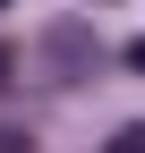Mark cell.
Returning <instances> with one entry per match:
<instances>
[{
	"mask_svg": "<svg viewBox=\"0 0 145 153\" xmlns=\"http://www.w3.org/2000/svg\"><path fill=\"white\" fill-rule=\"evenodd\" d=\"M102 68V43L85 17H51L43 34H34V76L43 85H85V76Z\"/></svg>",
	"mask_w": 145,
	"mask_h": 153,
	"instance_id": "1",
	"label": "cell"
},
{
	"mask_svg": "<svg viewBox=\"0 0 145 153\" xmlns=\"http://www.w3.org/2000/svg\"><path fill=\"white\" fill-rule=\"evenodd\" d=\"M9 68H17V51H0V102H9V85H17V76H9Z\"/></svg>",
	"mask_w": 145,
	"mask_h": 153,
	"instance_id": "5",
	"label": "cell"
},
{
	"mask_svg": "<svg viewBox=\"0 0 145 153\" xmlns=\"http://www.w3.org/2000/svg\"><path fill=\"white\" fill-rule=\"evenodd\" d=\"M0 153H34V136H26V128H9V119H0Z\"/></svg>",
	"mask_w": 145,
	"mask_h": 153,
	"instance_id": "3",
	"label": "cell"
},
{
	"mask_svg": "<svg viewBox=\"0 0 145 153\" xmlns=\"http://www.w3.org/2000/svg\"><path fill=\"white\" fill-rule=\"evenodd\" d=\"M120 68H137V76H145V34H128V43H120Z\"/></svg>",
	"mask_w": 145,
	"mask_h": 153,
	"instance_id": "4",
	"label": "cell"
},
{
	"mask_svg": "<svg viewBox=\"0 0 145 153\" xmlns=\"http://www.w3.org/2000/svg\"><path fill=\"white\" fill-rule=\"evenodd\" d=\"M0 9H9V0H0Z\"/></svg>",
	"mask_w": 145,
	"mask_h": 153,
	"instance_id": "6",
	"label": "cell"
},
{
	"mask_svg": "<svg viewBox=\"0 0 145 153\" xmlns=\"http://www.w3.org/2000/svg\"><path fill=\"white\" fill-rule=\"evenodd\" d=\"M102 153H145V128L128 119V128H120V136H111V145H102Z\"/></svg>",
	"mask_w": 145,
	"mask_h": 153,
	"instance_id": "2",
	"label": "cell"
}]
</instances>
